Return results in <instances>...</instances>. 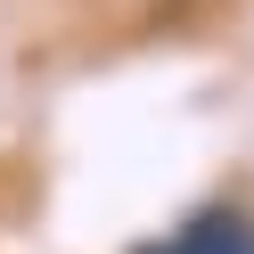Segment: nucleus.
I'll list each match as a JSON object with an SVG mask.
<instances>
[{
  "label": "nucleus",
  "mask_w": 254,
  "mask_h": 254,
  "mask_svg": "<svg viewBox=\"0 0 254 254\" xmlns=\"http://www.w3.org/2000/svg\"><path fill=\"white\" fill-rule=\"evenodd\" d=\"M156 254H254V221H238V213H205V221H189L172 246H156Z\"/></svg>",
  "instance_id": "f257e3e1"
}]
</instances>
